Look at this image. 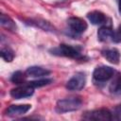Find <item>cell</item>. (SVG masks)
I'll use <instances>...</instances> for the list:
<instances>
[{"label": "cell", "instance_id": "obj_1", "mask_svg": "<svg viewBox=\"0 0 121 121\" xmlns=\"http://www.w3.org/2000/svg\"><path fill=\"white\" fill-rule=\"evenodd\" d=\"M82 105V101L78 97H69L57 101L56 112L59 113H64L69 112L78 111Z\"/></svg>", "mask_w": 121, "mask_h": 121}, {"label": "cell", "instance_id": "obj_2", "mask_svg": "<svg viewBox=\"0 0 121 121\" xmlns=\"http://www.w3.org/2000/svg\"><path fill=\"white\" fill-rule=\"evenodd\" d=\"M51 54L56 55V56H62V57H67V58H72V59H82L83 56L80 53L79 48L74 47L69 44H60L58 47L50 49Z\"/></svg>", "mask_w": 121, "mask_h": 121}, {"label": "cell", "instance_id": "obj_3", "mask_svg": "<svg viewBox=\"0 0 121 121\" xmlns=\"http://www.w3.org/2000/svg\"><path fill=\"white\" fill-rule=\"evenodd\" d=\"M114 75V69L111 66L101 65L97 66L93 72V78L95 82H105L112 78Z\"/></svg>", "mask_w": 121, "mask_h": 121}, {"label": "cell", "instance_id": "obj_4", "mask_svg": "<svg viewBox=\"0 0 121 121\" xmlns=\"http://www.w3.org/2000/svg\"><path fill=\"white\" fill-rule=\"evenodd\" d=\"M82 117L87 120H96V121L98 120L110 121L113 118L112 113L107 109H98V110H94V111L85 112Z\"/></svg>", "mask_w": 121, "mask_h": 121}, {"label": "cell", "instance_id": "obj_5", "mask_svg": "<svg viewBox=\"0 0 121 121\" xmlns=\"http://www.w3.org/2000/svg\"><path fill=\"white\" fill-rule=\"evenodd\" d=\"M86 83V76L82 72L76 73L66 83V89L69 91H79L83 89Z\"/></svg>", "mask_w": 121, "mask_h": 121}, {"label": "cell", "instance_id": "obj_6", "mask_svg": "<svg viewBox=\"0 0 121 121\" xmlns=\"http://www.w3.org/2000/svg\"><path fill=\"white\" fill-rule=\"evenodd\" d=\"M67 25H68V27H69L70 31L73 32V34L75 36L83 33L88 27L87 23L84 20H82V19H80L78 17H71V18H69L67 20Z\"/></svg>", "mask_w": 121, "mask_h": 121}, {"label": "cell", "instance_id": "obj_7", "mask_svg": "<svg viewBox=\"0 0 121 121\" xmlns=\"http://www.w3.org/2000/svg\"><path fill=\"white\" fill-rule=\"evenodd\" d=\"M9 94H10L11 97H13L15 99L26 98V97L31 96L34 94V88L26 83L25 85H20L16 88L11 89Z\"/></svg>", "mask_w": 121, "mask_h": 121}, {"label": "cell", "instance_id": "obj_8", "mask_svg": "<svg viewBox=\"0 0 121 121\" xmlns=\"http://www.w3.org/2000/svg\"><path fill=\"white\" fill-rule=\"evenodd\" d=\"M31 109V105L23 104V105H10L5 111V113L8 116H18L25 114Z\"/></svg>", "mask_w": 121, "mask_h": 121}, {"label": "cell", "instance_id": "obj_9", "mask_svg": "<svg viewBox=\"0 0 121 121\" xmlns=\"http://www.w3.org/2000/svg\"><path fill=\"white\" fill-rule=\"evenodd\" d=\"M102 56L111 63L117 64L120 60V52L116 48H108L101 51Z\"/></svg>", "mask_w": 121, "mask_h": 121}, {"label": "cell", "instance_id": "obj_10", "mask_svg": "<svg viewBox=\"0 0 121 121\" xmlns=\"http://www.w3.org/2000/svg\"><path fill=\"white\" fill-rule=\"evenodd\" d=\"M27 25H31V26H37V27H40L45 31H55V27L47 21L45 20H43V19H30L28 21H26Z\"/></svg>", "mask_w": 121, "mask_h": 121}, {"label": "cell", "instance_id": "obj_11", "mask_svg": "<svg viewBox=\"0 0 121 121\" xmlns=\"http://www.w3.org/2000/svg\"><path fill=\"white\" fill-rule=\"evenodd\" d=\"M49 73H50L49 70L43 68L41 66H30L26 71V77H33V78H41L43 76H47Z\"/></svg>", "mask_w": 121, "mask_h": 121}, {"label": "cell", "instance_id": "obj_12", "mask_svg": "<svg viewBox=\"0 0 121 121\" xmlns=\"http://www.w3.org/2000/svg\"><path fill=\"white\" fill-rule=\"evenodd\" d=\"M109 91L111 94L115 95H121V74L117 73L115 76H112V80L110 83Z\"/></svg>", "mask_w": 121, "mask_h": 121}, {"label": "cell", "instance_id": "obj_13", "mask_svg": "<svg viewBox=\"0 0 121 121\" xmlns=\"http://www.w3.org/2000/svg\"><path fill=\"white\" fill-rule=\"evenodd\" d=\"M87 17L93 25H101V24L105 23L107 20L105 14L98 10H94V11L89 12L87 14Z\"/></svg>", "mask_w": 121, "mask_h": 121}, {"label": "cell", "instance_id": "obj_14", "mask_svg": "<svg viewBox=\"0 0 121 121\" xmlns=\"http://www.w3.org/2000/svg\"><path fill=\"white\" fill-rule=\"evenodd\" d=\"M0 24H1V26H2L4 28L8 29L9 31L14 32V31H16V29H17V26H16V24L14 23V21H13L10 17H9L8 15L1 14V16H0Z\"/></svg>", "mask_w": 121, "mask_h": 121}, {"label": "cell", "instance_id": "obj_15", "mask_svg": "<svg viewBox=\"0 0 121 121\" xmlns=\"http://www.w3.org/2000/svg\"><path fill=\"white\" fill-rule=\"evenodd\" d=\"M113 30L108 26H101L97 31V38L100 42H107L112 39Z\"/></svg>", "mask_w": 121, "mask_h": 121}, {"label": "cell", "instance_id": "obj_16", "mask_svg": "<svg viewBox=\"0 0 121 121\" xmlns=\"http://www.w3.org/2000/svg\"><path fill=\"white\" fill-rule=\"evenodd\" d=\"M0 54H1L2 59L5 61H7V62L12 61L13 59H14V53H13V51L9 47H4V48H2L1 51H0Z\"/></svg>", "mask_w": 121, "mask_h": 121}, {"label": "cell", "instance_id": "obj_17", "mask_svg": "<svg viewBox=\"0 0 121 121\" xmlns=\"http://www.w3.org/2000/svg\"><path fill=\"white\" fill-rule=\"evenodd\" d=\"M25 77H26V76H25L21 71H16L15 73L12 74V76L10 78V80H11V82H13L14 84H17V85L24 84Z\"/></svg>", "mask_w": 121, "mask_h": 121}, {"label": "cell", "instance_id": "obj_18", "mask_svg": "<svg viewBox=\"0 0 121 121\" xmlns=\"http://www.w3.org/2000/svg\"><path fill=\"white\" fill-rule=\"evenodd\" d=\"M52 82L51 78H42V79H38V80H33V81H29L27 82L28 85H30L33 88H39V87H43L45 85H48Z\"/></svg>", "mask_w": 121, "mask_h": 121}, {"label": "cell", "instance_id": "obj_19", "mask_svg": "<svg viewBox=\"0 0 121 121\" xmlns=\"http://www.w3.org/2000/svg\"><path fill=\"white\" fill-rule=\"evenodd\" d=\"M112 41L114 43H121V26H119V27L115 31H113Z\"/></svg>", "mask_w": 121, "mask_h": 121}, {"label": "cell", "instance_id": "obj_20", "mask_svg": "<svg viewBox=\"0 0 121 121\" xmlns=\"http://www.w3.org/2000/svg\"><path fill=\"white\" fill-rule=\"evenodd\" d=\"M115 113L118 115V117H121V105L115 108Z\"/></svg>", "mask_w": 121, "mask_h": 121}, {"label": "cell", "instance_id": "obj_21", "mask_svg": "<svg viewBox=\"0 0 121 121\" xmlns=\"http://www.w3.org/2000/svg\"><path fill=\"white\" fill-rule=\"evenodd\" d=\"M117 4H118V11L121 15V0H117Z\"/></svg>", "mask_w": 121, "mask_h": 121}]
</instances>
